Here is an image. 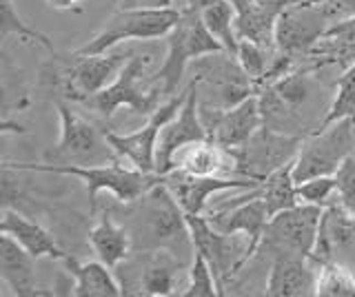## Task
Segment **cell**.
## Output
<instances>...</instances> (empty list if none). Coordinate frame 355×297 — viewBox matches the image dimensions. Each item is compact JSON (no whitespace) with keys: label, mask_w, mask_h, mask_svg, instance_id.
Wrapping results in <instances>:
<instances>
[{"label":"cell","mask_w":355,"mask_h":297,"mask_svg":"<svg viewBox=\"0 0 355 297\" xmlns=\"http://www.w3.org/2000/svg\"><path fill=\"white\" fill-rule=\"evenodd\" d=\"M236 58L240 60L242 69L247 71V75L255 82V87H258V91H260V84L275 58V49H266L253 40H240Z\"/></svg>","instance_id":"cell-33"},{"label":"cell","mask_w":355,"mask_h":297,"mask_svg":"<svg viewBox=\"0 0 355 297\" xmlns=\"http://www.w3.org/2000/svg\"><path fill=\"white\" fill-rule=\"evenodd\" d=\"M342 118H355V62H351L349 67L342 71L340 80L336 84L333 100H331L327 114H324V118H322V123L318 125L315 131L327 129Z\"/></svg>","instance_id":"cell-31"},{"label":"cell","mask_w":355,"mask_h":297,"mask_svg":"<svg viewBox=\"0 0 355 297\" xmlns=\"http://www.w3.org/2000/svg\"><path fill=\"white\" fill-rule=\"evenodd\" d=\"M180 295L182 297H220L216 275H214V271H211L209 262L202 253L196 251V258L191 262V267H189L187 291H182Z\"/></svg>","instance_id":"cell-35"},{"label":"cell","mask_w":355,"mask_h":297,"mask_svg":"<svg viewBox=\"0 0 355 297\" xmlns=\"http://www.w3.org/2000/svg\"><path fill=\"white\" fill-rule=\"evenodd\" d=\"M338 182V200L355 213V156H351L342 162V167L336 173Z\"/></svg>","instance_id":"cell-37"},{"label":"cell","mask_w":355,"mask_h":297,"mask_svg":"<svg viewBox=\"0 0 355 297\" xmlns=\"http://www.w3.org/2000/svg\"><path fill=\"white\" fill-rule=\"evenodd\" d=\"M260 191H262V200L266 204V211H269L271 217L275 213L286 211V208L300 204L297 182L293 178V162H288L284 167L266 175L260 182Z\"/></svg>","instance_id":"cell-29"},{"label":"cell","mask_w":355,"mask_h":297,"mask_svg":"<svg viewBox=\"0 0 355 297\" xmlns=\"http://www.w3.org/2000/svg\"><path fill=\"white\" fill-rule=\"evenodd\" d=\"M89 244H92L98 260L105 262L109 269H116L133 253V242L127 224L118 222L111 211L100 215L94 228L89 231Z\"/></svg>","instance_id":"cell-26"},{"label":"cell","mask_w":355,"mask_h":297,"mask_svg":"<svg viewBox=\"0 0 355 297\" xmlns=\"http://www.w3.org/2000/svg\"><path fill=\"white\" fill-rule=\"evenodd\" d=\"M207 219L211 222V226L222 231V233H229V235L242 233L249 240V246L244 251V258H242V269H244L253 260L255 253H258L264 228L269 224L271 215L266 211L260 186H255V189H251L244 197H231L229 202L211 208L207 213Z\"/></svg>","instance_id":"cell-15"},{"label":"cell","mask_w":355,"mask_h":297,"mask_svg":"<svg viewBox=\"0 0 355 297\" xmlns=\"http://www.w3.org/2000/svg\"><path fill=\"white\" fill-rule=\"evenodd\" d=\"M222 49L225 47L220 45V40L207 29L202 16H200V9L184 5L180 20L166 36V58L162 67L149 75L147 80L151 84H158L164 96H173L189 64L200 56Z\"/></svg>","instance_id":"cell-3"},{"label":"cell","mask_w":355,"mask_h":297,"mask_svg":"<svg viewBox=\"0 0 355 297\" xmlns=\"http://www.w3.org/2000/svg\"><path fill=\"white\" fill-rule=\"evenodd\" d=\"M182 9L178 7H125L111 16L98 34L87 40L83 47L73 51V56H94L107 53L125 40H153L166 38L169 31L180 20Z\"/></svg>","instance_id":"cell-5"},{"label":"cell","mask_w":355,"mask_h":297,"mask_svg":"<svg viewBox=\"0 0 355 297\" xmlns=\"http://www.w3.org/2000/svg\"><path fill=\"white\" fill-rule=\"evenodd\" d=\"M318 264L302 255L271 258L264 295L269 297H313L318 286Z\"/></svg>","instance_id":"cell-22"},{"label":"cell","mask_w":355,"mask_h":297,"mask_svg":"<svg viewBox=\"0 0 355 297\" xmlns=\"http://www.w3.org/2000/svg\"><path fill=\"white\" fill-rule=\"evenodd\" d=\"M36 258L20 246L18 242L3 233L0 237V280H3L11 295L16 297H38L49 295L47 291H40L36 284Z\"/></svg>","instance_id":"cell-23"},{"label":"cell","mask_w":355,"mask_h":297,"mask_svg":"<svg viewBox=\"0 0 355 297\" xmlns=\"http://www.w3.org/2000/svg\"><path fill=\"white\" fill-rule=\"evenodd\" d=\"M47 3H49L53 9H71V7H76L78 0H47Z\"/></svg>","instance_id":"cell-38"},{"label":"cell","mask_w":355,"mask_h":297,"mask_svg":"<svg viewBox=\"0 0 355 297\" xmlns=\"http://www.w3.org/2000/svg\"><path fill=\"white\" fill-rule=\"evenodd\" d=\"M67 271L73 275V295L76 297H120L125 295L122 284L116 278L114 269H109L105 262H78L76 258L67 255L62 260Z\"/></svg>","instance_id":"cell-27"},{"label":"cell","mask_w":355,"mask_h":297,"mask_svg":"<svg viewBox=\"0 0 355 297\" xmlns=\"http://www.w3.org/2000/svg\"><path fill=\"white\" fill-rule=\"evenodd\" d=\"M149 62H151L149 56L133 53L114 82L94 96L80 98L78 102L103 118H111L122 107L142 116H151L160 107V96L164 93L160 87L151 89L153 84L149 80H142V75L147 73Z\"/></svg>","instance_id":"cell-7"},{"label":"cell","mask_w":355,"mask_h":297,"mask_svg":"<svg viewBox=\"0 0 355 297\" xmlns=\"http://www.w3.org/2000/svg\"><path fill=\"white\" fill-rule=\"evenodd\" d=\"M313 71H318V64L291 69L282 78L262 87L258 93L262 125L282 131V134L309 136L302 131V109L309 107L311 93H313V89H311V73Z\"/></svg>","instance_id":"cell-6"},{"label":"cell","mask_w":355,"mask_h":297,"mask_svg":"<svg viewBox=\"0 0 355 297\" xmlns=\"http://www.w3.org/2000/svg\"><path fill=\"white\" fill-rule=\"evenodd\" d=\"M333 193H338L336 175H318V178L297 182V200L302 204L327 206L331 202Z\"/></svg>","instance_id":"cell-36"},{"label":"cell","mask_w":355,"mask_h":297,"mask_svg":"<svg viewBox=\"0 0 355 297\" xmlns=\"http://www.w3.org/2000/svg\"><path fill=\"white\" fill-rule=\"evenodd\" d=\"M293 0H231L236 7L238 40H253L266 49H275V25Z\"/></svg>","instance_id":"cell-21"},{"label":"cell","mask_w":355,"mask_h":297,"mask_svg":"<svg viewBox=\"0 0 355 297\" xmlns=\"http://www.w3.org/2000/svg\"><path fill=\"white\" fill-rule=\"evenodd\" d=\"M164 184L169 186L175 200L180 202L184 213L202 215L209 200L216 193L222 191H242L260 186L258 180L251 178H222V175H189L180 169H173L171 173L162 175Z\"/></svg>","instance_id":"cell-19"},{"label":"cell","mask_w":355,"mask_h":297,"mask_svg":"<svg viewBox=\"0 0 355 297\" xmlns=\"http://www.w3.org/2000/svg\"><path fill=\"white\" fill-rule=\"evenodd\" d=\"M315 297H355V278L336 260L318 267Z\"/></svg>","instance_id":"cell-32"},{"label":"cell","mask_w":355,"mask_h":297,"mask_svg":"<svg viewBox=\"0 0 355 297\" xmlns=\"http://www.w3.org/2000/svg\"><path fill=\"white\" fill-rule=\"evenodd\" d=\"M0 3H3V12H0V36H3V40H7L11 34H16L20 40H33V42H38V45H42L44 49H49L51 53L55 51L53 42L47 36L40 34L38 29L25 25V20L18 16L11 0H0Z\"/></svg>","instance_id":"cell-34"},{"label":"cell","mask_w":355,"mask_h":297,"mask_svg":"<svg viewBox=\"0 0 355 297\" xmlns=\"http://www.w3.org/2000/svg\"><path fill=\"white\" fill-rule=\"evenodd\" d=\"M205 3H207V0H187V5H189V7H198V9L202 7Z\"/></svg>","instance_id":"cell-40"},{"label":"cell","mask_w":355,"mask_h":297,"mask_svg":"<svg viewBox=\"0 0 355 297\" xmlns=\"http://www.w3.org/2000/svg\"><path fill=\"white\" fill-rule=\"evenodd\" d=\"M187 222L191 228L196 251L207 258L211 271L216 275L220 297L227 295V282L242 273V258L249 246V240H244V235L222 233V231L211 226L205 215L187 213Z\"/></svg>","instance_id":"cell-14"},{"label":"cell","mask_w":355,"mask_h":297,"mask_svg":"<svg viewBox=\"0 0 355 297\" xmlns=\"http://www.w3.org/2000/svg\"><path fill=\"white\" fill-rule=\"evenodd\" d=\"M207 138H209L207 127L202 123V118H200V109H198V91L193 84H189L180 111L160 131L158 149H155V173L160 175L171 173L175 169L178 151Z\"/></svg>","instance_id":"cell-17"},{"label":"cell","mask_w":355,"mask_h":297,"mask_svg":"<svg viewBox=\"0 0 355 297\" xmlns=\"http://www.w3.org/2000/svg\"><path fill=\"white\" fill-rule=\"evenodd\" d=\"M198 91V102L216 109H231L251 96H258V87L242 69L240 60L229 51H214L196 58L191 64Z\"/></svg>","instance_id":"cell-4"},{"label":"cell","mask_w":355,"mask_h":297,"mask_svg":"<svg viewBox=\"0 0 355 297\" xmlns=\"http://www.w3.org/2000/svg\"><path fill=\"white\" fill-rule=\"evenodd\" d=\"M349 249H355V213H351L336 197L324 206V213H322L313 262L320 267V264L331 262L336 251Z\"/></svg>","instance_id":"cell-24"},{"label":"cell","mask_w":355,"mask_h":297,"mask_svg":"<svg viewBox=\"0 0 355 297\" xmlns=\"http://www.w3.org/2000/svg\"><path fill=\"white\" fill-rule=\"evenodd\" d=\"M306 136L282 134L262 125L242 147L231 149L229 153L236 160V173L242 178L262 182L266 175L284 164L293 162Z\"/></svg>","instance_id":"cell-11"},{"label":"cell","mask_w":355,"mask_h":297,"mask_svg":"<svg viewBox=\"0 0 355 297\" xmlns=\"http://www.w3.org/2000/svg\"><path fill=\"white\" fill-rule=\"evenodd\" d=\"M322 213H324V206L302 202L275 213L264 228L258 253H264V255L269 253V258L302 255L313 260Z\"/></svg>","instance_id":"cell-8"},{"label":"cell","mask_w":355,"mask_h":297,"mask_svg":"<svg viewBox=\"0 0 355 297\" xmlns=\"http://www.w3.org/2000/svg\"><path fill=\"white\" fill-rule=\"evenodd\" d=\"M133 253L136 251H169L184 267H191L196 258V246L187 213L175 200L169 186L155 184L138 200L125 204V219Z\"/></svg>","instance_id":"cell-1"},{"label":"cell","mask_w":355,"mask_h":297,"mask_svg":"<svg viewBox=\"0 0 355 297\" xmlns=\"http://www.w3.org/2000/svg\"><path fill=\"white\" fill-rule=\"evenodd\" d=\"M0 233L11 235L20 246H25L33 258H51V260H64L69 253H64L58 242L47 228L40 226L38 222L25 217L22 213L14 211V208L5 206L3 208V219H0Z\"/></svg>","instance_id":"cell-25"},{"label":"cell","mask_w":355,"mask_h":297,"mask_svg":"<svg viewBox=\"0 0 355 297\" xmlns=\"http://www.w3.org/2000/svg\"><path fill=\"white\" fill-rule=\"evenodd\" d=\"M127 3V7H138V3H142V0H125ZM166 3H171V0H166ZM151 5L153 7H164V5H160V0H151Z\"/></svg>","instance_id":"cell-39"},{"label":"cell","mask_w":355,"mask_h":297,"mask_svg":"<svg viewBox=\"0 0 355 297\" xmlns=\"http://www.w3.org/2000/svg\"><path fill=\"white\" fill-rule=\"evenodd\" d=\"M200 118L207 127L209 140H214L222 149H238L244 142L262 127V114L258 96L247 98L244 102L231 107V109H216L205 107L198 102Z\"/></svg>","instance_id":"cell-18"},{"label":"cell","mask_w":355,"mask_h":297,"mask_svg":"<svg viewBox=\"0 0 355 297\" xmlns=\"http://www.w3.org/2000/svg\"><path fill=\"white\" fill-rule=\"evenodd\" d=\"M200 16L207 29L220 40V45L236 56L240 40L236 36V7L231 5V0H207L200 7Z\"/></svg>","instance_id":"cell-30"},{"label":"cell","mask_w":355,"mask_h":297,"mask_svg":"<svg viewBox=\"0 0 355 297\" xmlns=\"http://www.w3.org/2000/svg\"><path fill=\"white\" fill-rule=\"evenodd\" d=\"M331 12L324 3L293 0L275 25V49L286 56H306L331 25Z\"/></svg>","instance_id":"cell-13"},{"label":"cell","mask_w":355,"mask_h":297,"mask_svg":"<svg viewBox=\"0 0 355 297\" xmlns=\"http://www.w3.org/2000/svg\"><path fill=\"white\" fill-rule=\"evenodd\" d=\"M182 269L187 267L169 251H136L114 271L125 295L169 297L178 289Z\"/></svg>","instance_id":"cell-10"},{"label":"cell","mask_w":355,"mask_h":297,"mask_svg":"<svg viewBox=\"0 0 355 297\" xmlns=\"http://www.w3.org/2000/svg\"><path fill=\"white\" fill-rule=\"evenodd\" d=\"M184 98H187V91L178 98H171L169 102L160 105L147 118L144 127L133 131V134H114V131H107V140L118 153V158L127 160L133 169H138L142 173H155V149H158L160 131L178 111H180Z\"/></svg>","instance_id":"cell-16"},{"label":"cell","mask_w":355,"mask_h":297,"mask_svg":"<svg viewBox=\"0 0 355 297\" xmlns=\"http://www.w3.org/2000/svg\"><path fill=\"white\" fill-rule=\"evenodd\" d=\"M355 118H342L327 129L304 138L293 160V178L302 182L318 175H336L342 162L353 153Z\"/></svg>","instance_id":"cell-9"},{"label":"cell","mask_w":355,"mask_h":297,"mask_svg":"<svg viewBox=\"0 0 355 297\" xmlns=\"http://www.w3.org/2000/svg\"><path fill=\"white\" fill-rule=\"evenodd\" d=\"M3 167L11 171H38V173H55V175H71L78 178L87 189L89 204L96 206L98 193L109 191L118 202L129 204L138 200L155 184L162 182L160 173H142L133 167H120V162H107V164H36V162H5Z\"/></svg>","instance_id":"cell-2"},{"label":"cell","mask_w":355,"mask_h":297,"mask_svg":"<svg viewBox=\"0 0 355 297\" xmlns=\"http://www.w3.org/2000/svg\"><path fill=\"white\" fill-rule=\"evenodd\" d=\"M133 56L131 51H116V53H94V56H73L71 67L67 69V82H69V96L71 100L94 96L103 91L118 78L122 67Z\"/></svg>","instance_id":"cell-20"},{"label":"cell","mask_w":355,"mask_h":297,"mask_svg":"<svg viewBox=\"0 0 355 297\" xmlns=\"http://www.w3.org/2000/svg\"><path fill=\"white\" fill-rule=\"evenodd\" d=\"M175 169L189 175H220L225 171L236 173V160L227 149H222L214 140L207 138L178 151Z\"/></svg>","instance_id":"cell-28"},{"label":"cell","mask_w":355,"mask_h":297,"mask_svg":"<svg viewBox=\"0 0 355 297\" xmlns=\"http://www.w3.org/2000/svg\"><path fill=\"white\" fill-rule=\"evenodd\" d=\"M60 116V138L51 151L53 160L67 164H107L120 160L114 147L109 145L107 131H100L83 116H78L69 105L55 102Z\"/></svg>","instance_id":"cell-12"}]
</instances>
